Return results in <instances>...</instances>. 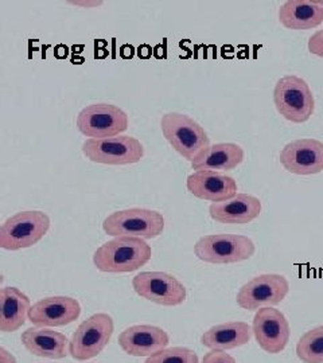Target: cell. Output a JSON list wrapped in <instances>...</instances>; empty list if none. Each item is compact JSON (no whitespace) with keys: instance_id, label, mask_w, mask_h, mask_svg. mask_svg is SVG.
<instances>
[{"instance_id":"12","label":"cell","mask_w":323,"mask_h":363,"mask_svg":"<svg viewBox=\"0 0 323 363\" xmlns=\"http://www.w3.org/2000/svg\"><path fill=\"white\" fill-rule=\"evenodd\" d=\"M252 331L260 349L268 354H280L291 337V327L285 313L275 307L256 311Z\"/></svg>"},{"instance_id":"2","label":"cell","mask_w":323,"mask_h":363,"mask_svg":"<svg viewBox=\"0 0 323 363\" xmlns=\"http://www.w3.org/2000/svg\"><path fill=\"white\" fill-rule=\"evenodd\" d=\"M50 217L40 210L19 211L0 226V247L16 252L37 245L50 229Z\"/></svg>"},{"instance_id":"17","label":"cell","mask_w":323,"mask_h":363,"mask_svg":"<svg viewBox=\"0 0 323 363\" xmlns=\"http://www.w3.org/2000/svg\"><path fill=\"white\" fill-rule=\"evenodd\" d=\"M261 201L251 194H237L228 201L212 203L210 218L224 225H246L256 220L261 213Z\"/></svg>"},{"instance_id":"10","label":"cell","mask_w":323,"mask_h":363,"mask_svg":"<svg viewBox=\"0 0 323 363\" xmlns=\"http://www.w3.org/2000/svg\"><path fill=\"white\" fill-rule=\"evenodd\" d=\"M290 294V281L283 274L264 273L251 279L236 295V303L241 310L258 311L280 304Z\"/></svg>"},{"instance_id":"22","label":"cell","mask_w":323,"mask_h":363,"mask_svg":"<svg viewBox=\"0 0 323 363\" xmlns=\"http://www.w3.org/2000/svg\"><path fill=\"white\" fill-rule=\"evenodd\" d=\"M31 301L16 286H4L0 291V331L15 333L26 323Z\"/></svg>"},{"instance_id":"11","label":"cell","mask_w":323,"mask_h":363,"mask_svg":"<svg viewBox=\"0 0 323 363\" xmlns=\"http://www.w3.org/2000/svg\"><path fill=\"white\" fill-rule=\"evenodd\" d=\"M133 291L151 303L163 307L181 306L187 298L186 286L166 272H141L132 279Z\"/></svg>"},{"instance_id":"1","label":"cell","mask_w":323,"mask_h":363,"mask_svg":"<svg viewBox=\"0 0 323 363\" xmlns=\"http://www.w3.org/2000/svg\"><path fill=\"white\" fill-rule=\"evenodd\" d=\"M153 257L151 245L139 237H116L97 247L93 255L94 267L104 273L139 271Z\"/></svg>"},{"instance_id":"5","label":"cell","mask_w":323,"mask_h":363,"mask_svg":"<svg viewBox=\"0 0 323 363\" xmlns=\"http://www.w3.org/2000/svg\"><path fill=\"white\" fill-rule=\"evenodd\" d=\"M165 217L151 208H131L109 214L103 222L104 233L111 237H139L153 240L165 230Z\"/></svg>"},{"instance_id":"19","label":"cell","mask_w":323,"mask_h":363,"mask_svg":"<svg viewBox=\"0 0 323 363\" xmlns=\"http://www.w3.org/2000/svg\"><path fill=\"white\" fill-rule=\"evenodd\" d=\"M279 22L288 30H311L323 23V0H288L278 13Z\"/></svg>"},{"instance_id":"9","label":"cell","mask_w":323,"mask_h":363,"mask_svg":"<svg viewBox=\"0 0 323 363\" xmlns=\"http://www.w3.org/2000/svg\"><path fill=\"white\" fill-rule=\"evenodd\" d=\"M82 154L93 163L128 166L142 160L144 147L136 138L120 135L106 139H87L82 144Z\"/></svg>"},{"instance_id":"20","label":"cell","mask_w":323,"mask_h":363,"mask_svg":"<svg viewBox=\"0 0 323 363\" xmlns=\"http://www.w3.org/2000/svg\"><path fill=\"white\" fill-rule=\"evenodd\" d=\"M246 152L236 143L212 144L192 162L194 171H232L244 162Z\"/></svg>"},{"instance_id":"4","label":"cell","mask_w":323,"mask_h":363,"mask_svg":"<svg viewBox=\"0 0 323 363\" xmlns=\"http://www.w3.org/2000/svg\"><path fill=\"white\" fill-rule=\"evenodd\" d=\"M160 130L170 145L190 163L195 156L212 145L204 127L180 112L165 113L160 118Z\"/></svg>"},{"instance_id":"21","label":"cell","mask_w":323,"mask_h":363,"mask_svg":"<svg viewBox=\"0 0 323 363\" xmlns=\"http://www.w3.org/2000/svg\"><path fill=\"white\" fill-rule=\"evenodd\" d=\"M252 335V327L246 322H226L210 327L202 334L201 343L209 350H233L248 345Z\"/></svg>"},{"instance_id":"24","label":"cell","mask_w":323,"mask_h":363,"mask_svg":"<svg viewBox=\"0 0 323 363\" xmlns=\"http://www.w3.org/2000/svg\"><path fill=\"white\" fill-rule=\"evenodd\" d=\"M144 363H199L197 352L187 347H170L146 359Z\"/></svg>"},{"instance_id":"3","label":"cell","mask_w":323,"mask_h":363,"mask_svg":"<svg viewBox=\"0 0 323 363\" xmlns=\"http://www.w3.org/2000/svg\"><path fill=\"white\" fill-rule=\"evenodd\" d=\"M273 104L280 116L294 124L310 120L315 111V100L310 85L299 76H285L273 88Z\"/></svg>"},{"instance_id":"26","label":"cell","mask_w":323,"mask_h":363,"mask_svg":"<svg viewBox=\"0 0 323 363\" xmlns=\"http://www.w3.org/2000/svg\"><path fill=\"white\" fill-rule=\"evenodd\" d=\"M309 52L323 58V30L315 31L309 38Z\"/></svg>"},{"instance_id":"13","label":"cell","mask_w":323,"mask_h":363,"mask_svg":"<svg viewBox=\"0 0 323 363\" xmlns=\"http://www.w3.org/2000/svg\"><path fill=\"white\" fill-rule=\"evenodd\" d=\"M283 169L295 175H317L323 171V142L312 138L285 144L279 154Z\"/></svg>"},{"instance_id":"25","label":"cell","mask_w":323,"mask_h":363,"mask_svg":"<svg viewBox=\"0 0 323 363\" xmlns=\"http://www.w3.org/2000/svg\"><path fill=\"white\" fill-rule=\"evenodd\" d=\"M202 363H237L226 351L210 350L205 354Z\"/></svg>"},{"instance_id":"14","label":"cell","mask_w":323,"mask_h":363,"mask_svg":"<svg viewBox=\"0 0 323 363\" xmlns=\"http://www.w3.org/2000/svg\"><path fill=\"white\" fill-rule=\"evenodd\" d=\"M81 315L77 298L69 296H50L31 306L28 320L37 327H64L72 325Z\"/></svg>"},{"instance_id":"23","label":"cell","mask_w":323,"mask_h":363,"mask_svg":"<svg viewBox=\"0 0 323 363\" xmlns=\"http://www.w3.org/2000/svg\"><path fill=\"white\" fill-rule=\"evenodd\" d=\"M297 355L303 363H323V325L311 328L299 337Z\"/></svg>"},{"instance_id":"6","label":"cell","mask_w":323,"mask_h":363,"mask_svg":"<svg viewBox=\"0 0 323 363\" xmlns=\"http://www.w3.org/2000/svg\"><path fill=\"white\" fill-rule=\"evenodd\" d=\"M255 253V242L241 234H209L199 238L194 245L197 259L214 265L243 262Z\"/></svg>"},{"instance_id":"8","label":"cell","mask_w":323,"mask_h":363,"mask_svg":"<svg viewBox=\"0 0 323 363\" xmlns=\"http://www.w3.org/2000/svg\"><path fill=\"white\" fill-rule=\"evenodd\" d=\"M76 125L88 139L115 138L128 130L129 116L117 105L97 103L80 111Z\"/></svg>"},{"instance_id":"16","label":"cell","mask_w":323,"mask_h":363,"mask_svg":"<svg viewBox=\"0 0 323 363\" xmlns=\"http://www.w3.org/2000/svg\"><path fill=\"white\" fill-rule=\"evenodd\" d=\"M190 194L207 202H224L237 195V182L231 175L217 171H194L186 179Z\"/></svg>"},{"instance_id":"27","label":"cell","mask_w":323,"mask_h":363,"mask_svg":"<svg viewBox=\"0 0 323 363\" xmlns=\"http://www.w3.org/2000/svg\"><path fill=\"white\" fill-rule=\"evenodd\" d=\"M0 363H16V359L10 351L6 350L4 347H0Z\"/></svg>"},{"instance_id":"15","label":"cell","mask_w":323,"mask_h":363,"mask_svg":"<svg viewBox=\"0 0 323 363\" xmlns=\"http://www.w3.org/2000/svg\"><path fill=\"white\" fill-rule=\"evenodd\" d=\"M117 342L120 349L131 357L150 358L168 349L170 337L158 325H135L121 331Z\"/></svg>"},{"instance_id":"7","label":"cell","mask_w":323,"mask_h":363,"mask_svg":"<svg viewBox=\"0 0 323 363\" xmlns=\"http://www.w3.org/2000/svg\"><path fill=\"white\" fill-rule=\"evenodd\" d=\"M115 331L109 313L99 312L78 325L69 343V354L76 361H89L103 352Z\"/></svg>"},{"instance_id":"18","label":"cell","mask_w":323,"mask_h":363,"mask_svg":"<svg viewBox=\"0 0 323 363\" xmlns=\"http://www.w3.org/2000/svg\"><path fill=\"white\" fill-rule=\"evenodd\" d=\"M21 340L30 354L39 358L64 359L70 355V340L64 334L48 327H30L22 333Z\"/></svg>"}]
</instances>
